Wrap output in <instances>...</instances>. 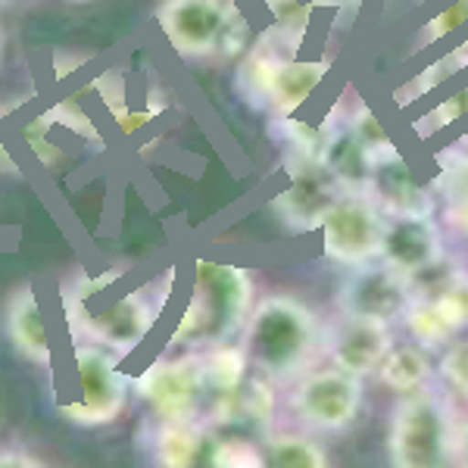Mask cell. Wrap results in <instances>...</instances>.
Masks as SVG:
<instances>
[{"instance_id":"obj_1","label":"cell","mask_w":468,"mask_h":468,"mask_svg":"<svg viewBox=\"0 0 468 468\" xmlns=\"http://www.w3.org/2000/svg\"><path fill=\"white\" fill-rule=\"evenodd\" d=\"M244 350L262 378L293 384L324 353V324L297 297L271 293L253 306L244 324Z\"/></svg>"},{"instance_id":"obj_2","label":"cell","mask_w":468,"mask_h":468,"mask_svg":"<svg viewBox=\"0 0 468 468\" xmlns=\"http://www.w3.org/2000/svg\"><path fill=\"white\" fill-rule=\"evenodd\" d=\"M253 306L256 291L250 271L200 260L191 306L172 335V344H231L234 335H244V324L250 319Z\"/></svg>"},{"instance_id":"obj_3","label":"cell","mask_w":468,"mask_h":468,"mask_svg":"<svg viewBox=\"0 0 468 468\" xmlns=\"http://www.w3.org/2000/svg\"><path fill=\"white\" fill-rule=\"evenodd\" d=\"M456 425L450 403L434 390L403 394L390 415L388 452L394 468H456Z\"/></svg>"},{"instance_id":"obj_4","label":"cell","mask_w":468,"mask_h":468,"mask_svg":"<svg viewBox=\"0 0 468 468\" xmlns=\"http://www.w3.org/2000/svg\"><path fill=\"white\" fill-rule=\"evenodd\" d=\"M156 22L185 59L238 57L250 41V26L234 0H160Z\"/></svg>"},{"instance_id":"obj_5","label":"cell","mask_w":468,"mask_h":468,"mask_svg":"<svg viewBox=\"0 0 468 468\" xmlns=\"http://www.w3.org/2000/svg\"><path fill=\"white\" fill-rule=\"evenodd\" d=\"M388 216L372 194H341L322 222L324 256L337 266L359 269L378 262Z\"/></svg>"},{"instance_id":"obj_6","label":"cell","mask_w":468,"mask_h":468,"mask_svg":"<svg viewBox=\"0 0 468 468\" xmlns=\"http://www.w3.org/2000/svg\"><path fill=\"white\" fill-rule=\"evenodd\" d=\"M119 359L112 350L101 344L81 341L72 350V366H75V381H79L81 399L72 406H63V415L72 419L75 425L97 428L110 425L125 412L128 403V388L132 381L119 372Z\"/></svg>"},{"instance_id":"obj_7","label":"cell","mask_w":468,"mask_h":468,"mask_svg":"<svg viewBox=\"0 0 468 468\" xmlns=\"http://www.w3.org/2000/svg\"><path fill=\"white\" fill-rule=\"evenodd\" d=\"M134 390L160 421H197L203 406H213L200 353L160 359L134 381Z\"/></svg>"},{"instance_id":"obj_8","label":"cell","mask_w":468,"mask_h":468,"mask_svg":"<svg viewBox=\"0 0 468 468\" xmlns=\"http://www.w3.org/2000/svg\"><path fill=\"white\" fill-rule=\"evenodd\" d=\"M291 410L309 431H344L362 410V378L337 366L309 368L293 381Z\"/></svg>"},{"instance_id":"obj_9","label":"cell","mask_w":468,"mask_h":468,"mask_svg":"<svg viewBox=\"0 0 468 468\" xmlns=\"http://www.w3.org/2000/svg\"><path fill=\"white\" fill-rule=\"evenodd\" d=\"M410 303H412V282L381 260L353 269V275L346 278L341 293H337L341 313L362 315V319H378V322L403 319Z\"/></svg>"},{"instance_id":"obj_10","label":"cell","mask_w":468,"mask_h":468,"mask_svg":"<svg viewBox=\"0 0 468 468\" xmlns=\"http://www.w3.org/2000/svg\"><path fill=\"white\" fill-rule=\"evenodd\" d=\"M390 346H394L390 322L341 313V319L324 328V356L331 359V366L344 368L356 378L378 372Z\"/></svg>"},{"instance_id":"obj_11","label":"cell","mask_w":468,"mask_h":468,"mask_svg":"<svg viewBox=\"0 0 468 468\" xmlns=\"http://www.w3.org/2000/svg\"><path fill=\"white\" fill-rule=\"evenodd\" d=\"M381 262L410 282L434 271L443 262V234L434 216H388Z\"/></svg>"},{"instance_id":"obj_12","label":"cell","mask_w":468,"mask_h":468,"mask_svg":"<svg viewBox=\"0 0 468 468\" xmlns=\"http://www.w3.org/2000/svg\"><path fill=\"white\" fill-rule=\"evenodd\" d=\"M341 197V187L324 169V163H300L291 169V185L271 200L278 218L288 225L291 231L306 234L322 229L328 209Z\"/></svg>"},{"instance_id":"obj_13","label":"cell","mask_w":468,"mask_h":468,"mask_svg":"<svg viewBox=\"0 0 468 468\" xmlns=\"http://www.w3.org/2000/svg\"><path fill=\"white\" fill-rule=\"evenodd\" d=\"M156 313H160V306L147 297V291H134L125 293L122 300H116L107 313L81 315L72 324L81 331L85 341L107 346L116 356H125L147 337V331L156 322Z\"/></svg>"},{"instance_id":"obj_14","label":"cell","mask_w":468,"mask_h":468,"mask_svg":"<svg viewBox=\"0 0 468 468\" xmlns=\"http://www.w3.org/2000/svg\"><path fill=\"white\" fill-rule=\"evenodd\" d=\"M4 335L13 344V350L22 359L35 362V366H50V341H48V324H44L41 303L32 284H19L10 291L4 303Z\"/></svg>"},{"instance_id":"obj_15","label":"cell","mask_w":468,"mask_h":468,"mask_svg":"<svg viewBox=\"0 0 468 468\" xmlns=\"http://www.w3.org/2000/svg\"><path fill=\"white\" fill-rule=\"evenodd\" d=\"M372 197L378 200L384 216H434V191L415 181L403 156L378 165Z\"/></svg>"},{"instance_id":"obj_16","label":"cell","mask_w":468,"mask_h":468,"mask_svg":"<svg viewBox=\"0 0 468 468\" xmlns=\"http://www.w3.org/2000/svg\"><path fill=\"white\" fill-rule=\"evenodd\" d=\"M328 150H324V169L337 181L341 194H372L375 176H378V160L366 144H359L346 125L341 132H324Z\"/></svg>"},{"instance_id":"obj_17","label":"cell","mask_w":468,"mask_h":468,"mask_svg":"<svg viewBox=\"0 0 468 468\" xmlns=\"http://www.w3.org/2000/svg\"><path fill=\"white\" fill-rule=\"evenodd\" d=\"M335 59H284L282 69L275 75V85H271V97H269V110L275 112L278 119L293 116L303 103L309 101V94H315V88L324 81V75L331 72Z\"/></svg>"},{"instance_id":"obj_18","label":"cell","mask_w":468,"mask_h":468,"mask_svg":"<svg viewBox=\"0 0 468 468\" xmlns=\"http://www.w3.org/2000/svg\"><path fill=\"white\" fill-rule=\"evenodd\" d=\"M282 37L275 32H269L266 37H260V41L253 44L250 50H247L244 63H240L238 69V88L240 94L247 97V101L253 103V107H269V97H271V85H275V75L282 69V63L288 57H293L288 48H282Z\"/></svg>"},{"instance_id":"obj_19","label":"cell","mask_w":468,"mask_h":468,"mask_svg":"<svg viewBox=\"0 0 468 468\" xmlns=\"http://www.w3.org/2000/svg\"><path fill=\"white\" fill-rule=\"evenodd\" d=\"M456 150V156L450 150L437 156L441 172L431 181V191L443 207V225L459 238H468V154L463 147Z\"/></svg>"},{"instance_id":"obj_20","label":"cell","mask_w":468,"mask_h":468,"mask_svg":"<svg viewBox=\"0 0 468 468\" xmlns=\"http://www.w3.org/2000/svg\"><path fill=\"white\" fill-rule=\"evenodd\" d=\"M443 262L434 271V282H412V297H428L434 303L437 313L443 315V322L450 324L452 331H465L468 328V271L465 269H450L441 271Z\"/></svg>"},{"instance_id":"obj_21","label":"cell","mask_w":468,"mask_h":468,"mask_svg":"<svg viewBox=\"0 0 468 468\" xmlns=\"http://www.w3.org/2000/svg\"><path fill=\"white\" fill-rule=\"evenodd\" d=\"M434 372L437 366L431 359V350L410 341L390 346V353L384 356L378 368V378L390 390H397V394H415V390H425L431 384Z\"/></svg>"},{"instance_id":"obj_22","label":"cell","mask_w":468,"mask_h":468,"mask_svg":"<svg viewBox=\"0 0 468 468\" xmlns=\"http://www.w3.org/2000/svg\"><path fill=\"white\" fill-rule=\"evenodd\" d=\"M203 450L200 421H160L154 456L160 468H194Z\"/></svg>"},{"instance_id":"obj_23","label":"cell","mask_w":468,"mask_h":468,"mask_svg":"<svg viewBox=\"0 0 468 468\" xmlns=\"http://www.w3.org/2000/svg\"><path fill=\"white\" fill-rule=\"evenodd\" d=\"M266 468H328V456L309 434L278 431L262 441Z\"/></svg>"},{"instance_id":"obj_24","label":"cell","mask_w":468,"mask_h":468,"mask_svg":"<svg viewBox=\"0 0 468 468\" xmlns=\"http://www.w3.org/2000/svg\"><path fill=\"white\" fill-rule=\"evenodd\" d=\"M463 69H468V41H463L459 48H452L447 57H441L437 63H431L425 72H419L412 81H406L403 88H397L394 101L399 103V107H406V103H412V101H419V97H425L428 90L441 88L443 81H450L452 75L463 72Z\"/></svg>"},{"instance_id":"obj_25","label":"cell","mask_w":468,"mask_h":468,"mask_svg":"<svg viewBox=\"0 0 468 468\" xmlns=\"http://www.w3.org/2000/svg\"><path fill=\"white\" fill-rule=\"evenodd\" d=\"M403 324H406V331L412 335V341L428 346V350L447 346L452 337H456V331L443 322V315L437 313L434 303L428 297H412L410 309L403 313Z\"/></svg>"},{"instance_id":"obj_26","label":"cell","mask_w":468,"mask_h":468,"mask_svg":"<svg viewBox=\"0 0 468 468\" xmlns=\"http://www.w3.org/2000/svg\"><path fill=\"white\" fill-rule=\"evenodd\" d=\"M275 13V35L284 41V48L291 54H297V48L303 44V35L309 28V16H313V4H300V0H266Z\"/></svg>"},{"instance_id":"obj_27","label":"cell","mask_w":468,"mask_h":468,"mask_svg":"<svg viewBox=\"0 0 468 468\" xmlns=\"http://www.w3.org/2000/svg\"><path fill=\"white\" fill-rule=\"evenodd\" d=\"M209 463L213 468H266V452L250 437H222L209 452Z\"/></svg>"},{"instance_id":"obj_28","label":"cell","mask_w":468,"mask_h":468,"mask_svg":"<svg viewBox=\"0 0 468 468\" xmlns=\"http://www.w3.org/2000/svg\"><path fill=\"white\" fill-rule=\"evenodd\" d=\"M282 132L288 141L291 154L300 163H324V150H328V138L319 128H309L303 122H293V119H282Z\"/></svg>"},{"instance_id":"obj_29","label":"cell","mask_w":468,"mask_h":468,"mask_svg":"<svg viewBox=\"0 0 468 468\" xmlns=\"http://www.w3.org/2000/svg\"><path fill=\"white\" fill-rule=\"evenodd\" d=\"M463 116H468V85L459 88L456 94H450L447 101H441L431 112H425V116L415 122V132H419V138H431L441 128H450L452 122H459Z\"/></svg>"},{"instance_id":"obj_30","label":"cell","mask_w":468,"mask_h":468,"mask_svg":"<svg viewBox=\"0 0 468 468\" xmlns=\"http://www.w3.org/2000/svg\"><path fill=\"white\" fill-rule=\"evenodd\" d=\"M346 132L353 134V138L359 141V144H366L368 150L375 154V160H378V154L381 150H388L390 147V138H388V132H384V125H381V119L375 116L372 107H366V103H356L350 112V122H346Z\"/></svg>"},{"instance_id":"obj_31","label":"cell","mask_w":468,"mask_h":468,"mask_svg":"<svg viewBox=\"0 0 468 468\" xmlns=\"http://www.w3.org/2000/svg\"><path fill=\"white\" fill-rule=\"evenodd\" d=\"M463 26H468V0H456V4L443 6L434 19L425 22L421 37H419V48H428V44H434V41H441V37L459 32Z\"/></svg>"},{"instance_id":"obj_32","label":"cell","mask_w":468,"mask_h":468,"mask_svg":"<svg viewBox=\"0 0 468 468\" xmlns=\"http://www.w3.org/2000/svg\"><path fill=\"white\" fill-rule=\"evenodd\" d=\"M437 375L450 384L456 394L468 397V341H456L437 362Z\"/></svg>"},{"instance_id":"obj_33","label":"cell","mask_w":468,"mask_h":468,"mask_svg":"<svg viewBox=\"0 0 468 468\" xmlns=\"http://www.w3.org/2000/svg\"><path fill=\"white\" fill-rule=\"evenodd\" d=\"M116 116V122H119V128H122L125 134H134V132H141L144 125H150L154 122V116L156 112L154 110H119V112H112Z\"/></svg>"},{"instance_id":"obj_34","label":"cell","mask_w":468,"mask_h":468,"mask_svg":"<svg viewBox=\"0 0 468 468\" xmlns=\"http://www.w3.org/2000/svg\"><path fill=\"white\" fill-rule=\"evenodd\" d=\"M0 468H44V465L37 463L35 456H28V452L6 450V452H0Z\"/></svg>"},{"instance_id":"obj_35","label":"cell","mask_w":468,"mask_h":468,"mask_svg":"<svg viewBox=\"0 0 468 468\" xmlns=\"http://www.w3.org/2000/svg\"><path fill=\"white\" fill-rule=\"evenodd\" d=\"M456 468H468V419L456 425Z\"/></svg>"},{"instance_id":"obj_36","label":"cell","mask_w":468,"mask_h":468,"mask_svg":"<svg viewBox=\"0 0 468 468\" xmlns=\"http://www.w3.org/2000/svg\"><path fill=\"white\" fill-rule=\"evenodd\" d=\"M331 4L335 10H353V6H359V0H313V6H324Z\"/></svg>"},{"instance_id":"obj_37","label":"cell","mask_w":468,"mask_h":468,"mask_svg":"<svg viewBox=\"0 0 468 468\" xmlns=\"http://www.w3.org/2000/svg\"><path fill=\"white\" fill-rule=\"evenodd\" d=\"M456 147H468V134H463V138L456 141Z\"/></svg>"},{"instance_id":"obj_38","label":"cell","mask_w":468,"mask_h":468,"mask_svg":"<svg viewBox=\"0 0 468 468\" xmlns=\"http://www.w3.org/2000/svg\"><path fill=\"white\" fill-rule=\"evenodd\" d=\"M0 50H4V32H0Z\"/></svg>"}]
</instances>
